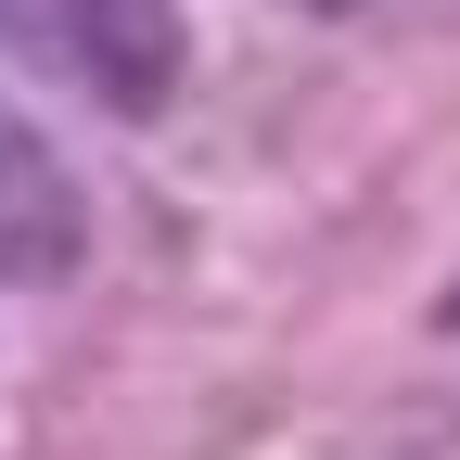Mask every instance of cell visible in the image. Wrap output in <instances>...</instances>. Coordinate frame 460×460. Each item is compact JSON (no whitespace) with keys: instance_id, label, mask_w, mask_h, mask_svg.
<instances>
[{"instance_id":"obj_1","label":"cell","mask_w":460,"mask_h":460,"mask_svg":"<svg viewBox=\"0 0 460 460\" xmlns=\"http://www.w3.org/2000/svg\"><path fill=\"white\" fill-rule=\"evenodd\" d=\"M77 180H65V154L39 141V115L26 102H0V281H65L77 269Z\"/></svg>"},{"instance_id":"obj_2","label":"cell","mask_w":460,"mask_h":460,"mask_svg":"<svg viewBox=\"0 0 460 460\" xmlns=\"http://www.w3.org/2000/svg\"><path fill=\"white\" fill-rule=\"evenodd\" d=\"M307 13H358V0H307Z\"/></svg>"}]
</instances>
